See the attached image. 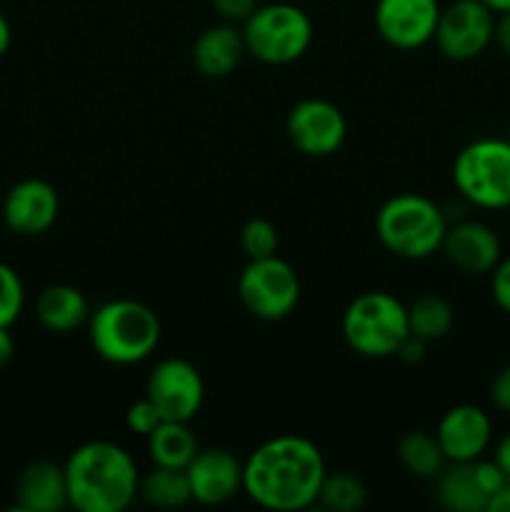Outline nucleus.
<instances>
[{
	"label": "nucleus",
	"mask_w": 510,
	"mask_h": 512,
	"mask_svg": "<svg viewBox=\"0 0 510 512\" xmlns=\"http://www.w3.org/2000/svg\"><path fill=\"white\" fill-rule=\"evenodd\" d=\"M368 503V488L363 480L353 473H325L323 485H320L318 505L333 512H355Z\"/></svg>",
	"instance_id": "obj_25"
},
{
	"label": "nucleus",
	"mask_w": 510,
	"mask_h": 512,
	"mask_svg": "<svg viewBox=\"0 0 510 512\" xmlns=\"http://www.w3.org/2000/svg\"><path fill=\"white\" fill-rule=\"evenodd\" d=\"M453 320L455 313L443 295L425 293L408 305L410 335L425 340V343L443 340L453 328Z\"/></svg>",
	"instance_id": "obj_24"
},
{
	"label": "nucleus",
	"mask_w": 510,
	"mask_h": 512,
	"mask_svg": "<svg viewBox=\"0 0 510 512\" xmlns=\"http://www.w3.org/2000/svg\"><path fill=\"white\" fill-rule=\"evenodd\" d=\"M95 355L113 365H138L155 353L160 343V318L140 300L118 298L100 305L88 320Z\"/></svg>",
	"instance_id": "obj_3"
},
{
	"label": "nucleus",
	"mask_w": 510,
	"mask_h": 512,
	"mask_svg": "<svg viewBox=\"0 0 510 512\" xmlns=\"http://www.w3.org/2000/svg\"><path fill=\"white\" fill-rule=\"evenodd\" d=\"M63 468L68 505L78 512H123L138 498V463L118 443H83L70 453Z\"/></svg>",
	"instance_id": "obj_2"
},
{
	"label": "nucleus",
	"mask_w": 510,
	"mask_h": 512,
	"mask_svg": "<svg viewBox=\"0 0 510 512\" xmlns=\"http://www.w3.org/2000/svg\"><path fill=\"white\" fill-rule=\"evenodd\" d=\"M210 3H213L215 13L228 23H243L260 5L258 0H210Z\"/></svg>",
	"instance_id": "obj_31"
},
{
	"label": "nucleus",
	"mask_w": 510,
	"mask_h": 512,
	"mask_svg": "<svg viewBox=\"0 0 510 512\" xmlns=\"http://www.w3.org/2000/svg\"><path fill=\"white\" fill-rule=\"evenodd\" d=\"M15 353V340L10 335V328H0V368L10 363Z\"/></svg>",
	"instance_id": "obj_37"
},
{
	"label": "nucleus",
	"mask_w": 510,
	"mask_h": 512,
	"mask_svg": "<svg viewBox=\"0 0 510 512\" xmlns=\"http://www.w3.org/2000/svg\"><path fill=\"white\" fill-rule=\"evenodd\" d=\"M25 305V288L20 275L10 265L0 263V328H10L20 318Z\"/></svg>",
	"instance_id": "obj_27"
},
{
	"label": "nucleus",
	"mask_w": 510,
	"mask_h": 512,
	"mask_svg": "<svg viewBox=\"0 0 510 512\" xmlns=\"http://www.w3.org/2000/svg\"><path fill=\"white\" fill-rule=\"evenodd\" d=\"M485 512H510V480L488 500Z\"/></svg>",
	"instance_id": "obj_36"
},
{
	"label": "nucleus",
	"mask_w": 510,
	"mask_h": 512,
	"mask_svg": "<svg viewBox=\"0 0 510 512\" xmlns=\"http://www.w3.org/2000/svg\"><path fill=\"white\" fill-rule=\"evenodd\" d=\"M238 298L253 318L275 323L298 308L300 278L293 265L278 255L250 260L238 278Z\"/></svg>",
	"instance_id": "obj_8"
},
{
	"label": "nucleus",
	"mask_w": 510,
	"mask_h": 512,
	"mask_svg": "<svg viewBox=\"0 0 510 512\" xmlns=\"http://www.w3.org/2000/svg\"><path fill=\"white\" fill-rule=\"evenodd\" d=\"M490 403L500 410V413L510 415V365L498 370L490 383Z\"/></svg>",
	"instance_id": "obj_32"
},
{
	"label": "nucleus",
	"mask_w": 510,
	"mask_h": 512,
	"mask_svg": "<svg viewBox=\"0 0 510 512\" xmlns=\"http://www.w3.org/2000/svg\"><path fill=\"white\" fill-rule=\"evenodd\" d=\"M508 143H510V120H508Z\"/></svg>",
	"instance_id": "obj_40"
},
{
	"label": "nucleus",
	"mask_w": 510,
	"mask_h": 512,
	"mask_svg": "<svg viewBox=\"0 0 510 512\" xmlns=\"http://www.w3.org/2000/svg\"><path fill=\"white\" fill-rule=\"evenodd\" d=\"M340 328L353 353L373 360L390 358L410 335L408 308L385 290H368L350 300Z\"/></svg>",
	"instance_id": "obj_5"
},
{
	"label": "nucleus",
	"mask_w": 510,
	"mask_h": 512,
	"mask_svg": "<svg viewBox=\"0 0 510 512\" xmlns=\"http://www.w3.org/2000/svg\"><path fill=\"white\" fill-rule=\"evenodd\" d=\"M440 250L448 263L465 275H490L503 258L498 233L480 220L450 223Z\"/></svg>",
	"instance_id": "obj_16"
},
{
	"label": "nucleus",
	"mask_w": 510,
	"mask_h": 512,
	"mask_svg": "<svg viewBox=\"0 0 510 512\" xmlns=\"http://www.w3.org/2000/svg\"><path fill=\"white\" fill-rule=\"evenodd\" d=\"M60 213L58 190L40 178L15 183L3 200V220L15 235L35 238L48 233Z\"/></svg>",
	"instance_id": "obj_14"
},
{
	"label": "nucleus",
	"mask_w": 510,
	"mask_h": 512,
	"mask_svg": "<svg viewBox=\"0 0 510 512\" xmlns=\"http://www.w3.org/2000/svg\"><path fill=\"white\" fill-rule=\"evenodd\" d=\"M483 5H488L495 15L498 13H508L510 10V0H480Z\"/></svg>",
	"instance_id": "obj_39"
},
{
	"label": "nucleus",
	"mask_w": 510,
	"mask_h": 512,
	"mask_svg": "<svg viewBox=\"0 0 510 512\" xmlns=\"http://www.w3.org/2000/svg\"><path fill=\"white\" fill-rule=\"evenodd\" d=\"M425 353H428V343H425V340H420V338H415V335H408V338L400 343L398 353H395V355H398L403 363L418 365V363H423V360H425Z\"/></svg>",
	"instance_id": "obj_33"
},
{
	"label": "nucleus",
	"mask_w": 510,
	"mask_h": 512,
	"mask_svg": "<svg viewBox=\"0 0 510 512\" xmlns=\"http://www.w3.org/2000/svg\"><path fill=\"white\" fill-rule=\"evenodd\" d=\"M453 183L460 198L475 208H510L508 138H480L465 145L455 155Z\"/></svg>",
	"instance_id": "obj_7"
},
{
	"label": "nucleus",
	"mask_w": 510,
	"mask_h": 512,
	"mask_svg": "<svg viewBox=\"0 0 510 512\" xmlns=\"http://www.w3.org/2000/svg\"><path fill=\"white\" fill-rule=\"evenodd\" d=\"M400 465L408 470L413 478L420 480H435L440 470L448 465L440 443L435 435L425 433V430H410L403 438L398 440V448H395Z\"/></svg>",
	"instance_id": "obj_23"
},
{
	"label": "nucleus",
	"mask_w": 510,
	"mask_h": 512,
	"mask_svg": "<svg viewBox=\"0 0 510 512\" xmlns=\"http://www.w3.org/2000/svg\"><path fill=\"white\" fill-rule=\"evenodd\" d=\"M145 440L150 463L163 468H188L200 450L198 438L183 420H163Z\"/></svg>",
	"instance_id": "obj_21"
},
{
	"label": "nucleus",
	"mask_w": 510,
	"mask_h": 512,
	"mask_svg": "<svg viewBox=\"0 0 510 512\" xmlns=\"http://www.w3.org/2000/svg\"><path fill=\"white\" fill-rule=\"evenodd\" d=\"M240 245H243L245 255H248L250 260L278 255V228L265 218L248 220V223L243 225V230H240Z\"/></svg>",
	"instance_id": "obj_26"
},
{
	"label": "nucleus",
	"mask_w": 510,
	"mask_h": 512,
	"mask_svg": "<svg viewBox=\"0 0 510 512\" xmlns=\"http://www.w3.org/2000/svg\"><path fill=\"white\" fill-rule=\"evenodd\" d=\"M435 500L450 512H485L488 495L475 478L473 463H448L435 478Z\"/></svg>",
	"instance_id": "obj_20"
},
{
	"label": "nucleus",
	"mask_w": 510,
	"mask_h": 512,
	"mask_svg": "<svg viewBox=\"0 0 510 512\" xmlns=\"http://www.w3.org/2000/svg\"><path fill=\"white\" fill-rule=\"evenodd\" d=\"M185 473L193 500L200 505H225L243 493V460L225 448L198 450Z\"/></svg>",
	"instance_id": "obj_15"
},
{
	"label": "nucleus",
	"mask_w": 510,
	"mask_h": 512,
	"mask_svg": "<svg viewBox=\"0 0 510 512\" xmlns=\"http://www.w3.org/2000/svg\"><path fill=\"white\" fill-rule=\"evenodd\" d=\"M325 458L303 435H275L243 460V493L258 508L298 512L318 503Z\"/></svg>",
	"instance_id": "obj_1"
},
{
	"label": "nucleus",
	"mask_w": 510,
	"mask_h": 512,
	"mask_svg": "<svg viewBox=\"0 0 510 512\" xmlns=\"http://www.w3.org/2000/svg\"><path fill=\"white\" fill-rule=\"evenodd\" d=\"M445 210L420 193H398L375 213V235L385 250L405 260H425L443 248Z\"/></svg>",
	"instance_id": "obj_4"
},
{
	"label": "nucleus",
	"mask_w": 510,
	"mask_h": 512,
	"mask_svg": "<svg viewBox=\"0 0 510 512\" xmlns=\"http://www.w3.org/2000/svg\"><path fill=\"white\" fill-rule=\"evenodd\" d=\"M38 323L50 333H73L90 320L88 298L75 285H48L35 300Z\"/></svg>",
	"instance_id": "obj_19"
},
{
	"label": "nucleus",
	"mask_w": 510,
	"mask_h": 512,
	"mask_svg": "<svg viewBox=\"0 0 510 512\" xmlns=\"http://www.w3.org/2000/svg\"><path fill=\"white\" fill-rule=\"evenodd\" d=\"M138 498L160 510L183 508L193 500L190 493V480L185 468H163L153 465L145 475H140Z\"/></svg>",
	"instance_id": "obj_22"
},
{
	"label": "nucleus",
	"mask_w": 510,
	"mask_h": 512,
	"mask_svg": "<svg viewBox=\"0 0 510 512\" xmlns=\"http://www.w3.org/2000/svg\"><path fill=\"white\" fill-rule=\"evenodd\" d=\"M245 48L265 65H290L308 53L313 20L293 3L258 5L243 20Z\"/></svg>",
	"instance_id": "obj_6"
},
{
	"label": "nucleus",
	"mask_w": 510,
	"mask_h": 512,
	"mask_svg": "<svg viewBox=\"0 0 510 512\" xmlns=\"http://www.w3.org/2000/svg\"><path fill=\"white\" fill-rule=\"evenodd\" d=\"M163 420L165 418L160 415L158 405H155L148 395L140 400H135V403L128 408V413H125V425H128L130 433L143 435V438H148V435L153 433V430L158 428Z\"/></svg>",
	"instance_id": "obj_28"
},
{
	"label": "nucleus",
	"mask_w": 510,
	"mask_h": 512,
	"mask_svg": "<svg viewBox=\"0 0 510 512\" xmlns=\"http://www.w3.org/2000/svg\"><path fill=\"white\" fill-rule=\"evenodd\" d=\"M145 395L158 405L165 420L190 423L205 400V383L200 370L183 358L160 360L148 375Z\"/></svg>",
	"instance_id": "obj_11"
},
{
	"label": "nucleus",
	"mask_w": 510,
	"mask_h": 512,
	"mask_svg": "<svg viewBox=\"0 0 510 512\" xmlns=\"http://www.w3.org/2000/svg\"><path fill=\"white\" fill-rule=\"evenodd\" d=\"M493 460L498 463V468L503 470L505 478L510 480V433L503 435V438L495 443V453H493Z\"/></svg>",
	"instance_id": "obj_35"
},
{
	"label": "nucleus",
	"mask_w": 510,
	"mask_h": 512,
	"mask_svg": "<svg viewBox=\"0 0 510 512\" xmlns=\"http://www.w3.org/2000/svg\"><path fill=\"white\" fill-rule=\"evenodd\" d=\"M288 140L310 158H328L338 153L348 135V120L343 110L323 98H305L290 108L285 120Z\"/></svg>",
	"instance_id": "obj_10"
},
{
	"label": "nucleus",
	"mask_w": 510,
	"mask_h": 512,
	"mask_svg": "<svg viewBox=\"0 0 510 512\" xmlns=\"http://www.w3.org/2000/svg\"><path fill=\"white\" fill-rule=\"evenodd\" d=\"M440 10L438 0H378L373 23L390 48L418 50L433 40Z\"/></svg>",
	"instance_id": "obj_12"
},
{
	"label": "nucleus",
	"mask_w": 510,
	"mask_h": 512,
	"mask_svg": "<svg viewBox=\"0 0 510 512\" xmlns=\"http://www.w3.org/2000/svg\"><path fill=\"white\" fill-rule=\"evenodd\" d=\"M435 438L448 463H475L483 458L493 440V420L478 405H453L440 418Z\"/></svg>",
	"instance_id": "obj_13"
},
{
	"label": "nucleus",
	"mask_w": 510,
	"mask_h": 512,
	"mask_svg": "<svg viewBox=\"0 0 510 512\" xmlns=\"http://www.w3.org/2000/svg\"><path fill=\"white\" fill-rule=\"evenodd\" d=\"M15 505L25 512H58L68 508L65 468L53 460H33L15 480Z\"/></svg>",
	"instance_id": "obj_17"
},
{
	"label": "nucleus",
	"mask_w": 510,
	"mask_h": 512,
	"mask_svg": "<svg viewBox=\"0 0 510 512\" xmlns=\"http://www.w3.org/2000/svg\"><path fill=\"white\" fill-rule=\"evenodd\" d=\"M490 295H493L495 305L510 315V255L500 258V263L490 273Z\"/></svg>",
	"instance_id": "obj_29"
},
{
	"label": "nucleus",
	"mask_w": 510,
	"mask_h": 512,
	"mask_svg": "<svg viewBox=\"0 0 510 512\" xmlns=\"http://www.w3.org/2000/svg\"><path fill=\"white\" fill-rule=\"evenodd\" d=\"M495 13L480 0H455L440 10L435 45L455 63H468L483 55L493 43Z\"/></svg>",
	"instance_id": "obj_9"
},
{
	"label": "nucleus",
	"mask_w": 510,
	"mask_h": 512,
	"mask_svg": "<svg viewBox=\"0 0 510 512\" xmlns=\"http://www.w3.org/2000/svg\"><path fill=\"white\" fill-rule=\"evenodd\" d=\"M245 55L248 48H245L243 28L228 20L205 28L193 43V63L205 78H225L243 63Z\"/></svg>",
	"instance_id": "obj_18"
},
{
	"label": "nucleus",
	"mask_w": 510,
	"mask_h": 512,
	"mask_svg": "<svg viewBox=\"0 0 510 512\" xmlns=\"http://www.w3.org/2000/svg\"><path fill=\"white\" fill-rule=\"evenodd\" d=\"M10 43H13V30H10L8 18H5V15L0 13V58H3V55L8 53Z\"/></svg>",
	"instance_id": "obj_38"
},
{
	"label": "nucleus",
	"mask_w": 510,
	"mask_h": 512,
	"mask_svg": "<svg viewBox=\"0 0 510 512\" xmlns=\"http://www.w3.org/2000/svg\"><path fill=\"white\" fill-rule=\"evenodd\" d=\"M473 468H475V478H478L480 488L485 490L488 500L493 498V495L498 493L505 483H508V478H505V473L498 468V463H495V460L480 458V460H475Z\"/></svg>",
	"instance_id": "obj_30"
},
{
	"label": "nucleus",
	"mask_w": 510,
	"mask_h": 512,
	"mask_svg": "<svg viewBox=\"0 0 510 512\" xmlns=\"http://www.w3.org/2000/svg\"><path fill=\"white\" fill-rule=\"evenodd\" d=\"M493 43L503 50L510 58V10L508 13L495 15V30H493Z\"/></svg>",
	"instance_id": "obj_34"
}]
</instances>
